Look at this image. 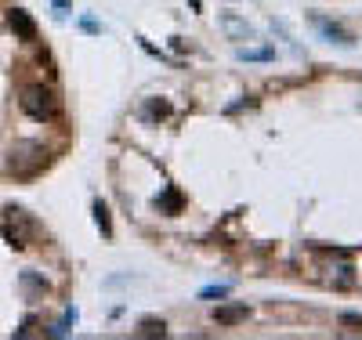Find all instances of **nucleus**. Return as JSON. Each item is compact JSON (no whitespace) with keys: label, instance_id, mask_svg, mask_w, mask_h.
<instances>
[{"label":"nucleus","instance_id":"nucleus-2","mask_svg":"<svg viewBox=\"0 0 362 340\" xmlns=\"http://www.w3.org/2000/svg\"><path fill=\"white\" fill-rule=\"evenodd\" d=\"M8 22H11V29H15V37H19V40H37V22L29 19L22 8H15L8 15Z\"/></svg>","mask_w":362,"mask_h":340},{"label":"nucleus","instance_id":"nucleus-6","mask_svg":"<svg viewBox=\"0 0 362 340\" xmlns=\"http://www.w3.org/2000/svg\"><path fill=\"white\" fill-rule=\"evenodd\" d=\"M225 294H228V286H207V289H203V297H207V301L210 297H225Z\"/></svg>","mask_w":362,"mask_h":340},{"label":"nucleus","instance_id":"nucleus-7","mask_svg":"<svg viewBox=\"0 0 362 340\" xmlns=\"http://www.w3.org/2000/svg\"><path fill=\"white\" fill-rule=\"evenodd\" d=\"M55 4H58V8H66V4H69V0H55Z\"/></svg>","mask_w":362,"mask_h":340},{"label":"nucleus","instance_id":"nucleus-3","mask_svg":"<svg viewBox=\"0 0 362 340\" xmlns=\"http://www.w3.org/2000/svg\"><path fill=\"white\" fill-rule=\"evenodd\" d=\"M214 319H217V326H235V322L246 319V307H243V304H235V307H217Z\"/></svg>","mask_w":362,"mask_h":340},{"label":"nucleus","instance_id":"nucleus-1","mask_svg":"<svg viewBox=\"0 0 362 340\" xmlns=\"http://www.w3.org/2000/svg\"><path fill=\"white\" fill-rule=\"evenodd\" d=\"M22 109L33 120H51L55 112H58V102H55V94L47 91V87H26L22 91Z\"/></svg>","mask_w":362,"mask_h":340},{"label":"nucleus","instance_id":"nucleus-5","mask_svg":"<svg viewBox=\"0 0 362 340\" xmlns=\"http://www.w3.org/2000/svg\"><path fill=\"white\" fill-rule=\"evenodd\" d=\"M94 214H98V224H102V232L109 235V210H105V206L98 203V206H94Z\"/></svg>","mask_w":362,"mask_h":340},{"label":"nucleus","instance_id":"nucleus-4","mask_svg":"<svg viewBox=\"0 0 362 340\" xmlns=\"http://www.w3.org/2000/svg\"><path fill=\"white\" fill-rule=\"evenodd\" d=\"M138 333H141V337H163V322H152V319H149V322H141Z\"/></svg>","mask_w":362,"mask_h":340}]
</instances>
